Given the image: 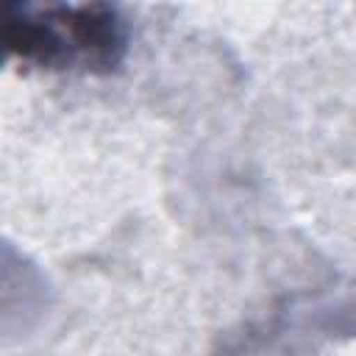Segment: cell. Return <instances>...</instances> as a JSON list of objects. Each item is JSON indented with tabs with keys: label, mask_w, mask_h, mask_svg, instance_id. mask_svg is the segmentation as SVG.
Listing matches in <instances>:
<instances>
[{
	"label": "cell",
	"mask_w": 356,
	"mask_h": 356,
	"mask_svg": "<svg viewBox=\"0 0 356 356\" xmlns=\"http://www.w3.org/2000/svg\"><path fill=\"white\" fill-rule=\"evenodd\" d=\"M122 42L120 19L106 6L19 11L6 22L8 50L42 67H64L81 56L89 67L108 70L120 61Z\"/></svg>",
	"instance_id": "1"
}]
</instances>
